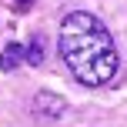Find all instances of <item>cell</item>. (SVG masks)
Returning <instances> with one entry per match:
<instances>
[{
	"mask_svg": "<svg viewBox=\"0 0 127 127\" xmlns=\"http://www.w3.org/2000/svg\"><path fill=\"white\" fill-rule=\"evenodd\" d=\"M33 110H37V117L57 121V117H64V110H67V100H64L60 94H54V90H40V94L33 97Z\"/></svg>",
	"mask_w": 127,
	"mask_h": 127,
	"instance_id": "obj_2",
	"label": "cell"
},
{
	"mask_svg": "<svg viewBox=\"0 0 127 127\" xmlns=\"http://www.w3.org/2000/svg\"><path fill=\"white\" fill-rule=\"evenodd\" d=\"M20 60H27V50H24L20 44H7L3 54H0V70H3V74H10V70L20 67Z\"/></svg>",
	"mask_w": 127,
	"mask_h": 127,
	"instance_id": "obj_3",
	"label": "cell"
},
{
	"mask_svg": "<svg viewBox=\"0 0 127 127\" xmlns=\"http://www.w3.org/2000/svg\"><path fill=\"white\" fill-rule=\"evenodd\" d=\"M27 64H30V67H40V64H44V37L30 40V47H27Z\"/></svg>",
	"mask_w": 127,
	"mask_h": 127,
	"instance_id": "obj_4",
	"label": "cell"
},
{
	"mask_svg": "<svg viewBox=\"0 0 127 127\" xmlns=\"http://www.w3.org/2000/svg\"><path fill=\"white\" fill-rule=\"evenodd\" d=\"M60 57L84 87L110 84L117 67H121L110 30L87 10H74V13L64 17V24H60Z\"/></svg>",
	"mask_w": 127,
	"mask_h": 127,
	"instance_id": "obj_1",
	"label": "cell"
},
{
	"mask_svg": "<svg viewBox=\"0 0 127 127\" xmlns=\"http://www.w3.org/2000/svg\"><path fill=\"white\" fill-rule=\"evenodd\" d=\"M20 3H24V7H27V0H20Z\"/></svg>",
	"mask_w": 127,
	"mask_h": 127,
	"instance_id": "obj_5",
	"label": "cell"
}]
</instances>
